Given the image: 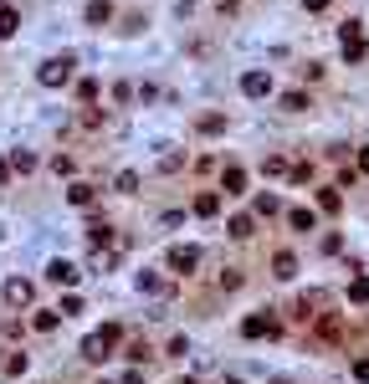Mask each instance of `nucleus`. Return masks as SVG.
I'll use <instances>...</instances> for the list:
<instances>
[{"label": "nucleus", "mask_w": 369, "mask_h": 384, "mask_svg": "<svg viewBox=\"0 0 369 384\" xmlns=\"http://www.w3.org/2000/svg\"><path fill=\"white\" fill-rule=\"evenodd\" d=\"M139 287L144 293H164V277L160 272H139Z\"/></svg>", "instance_id": "nucleus-20"}, {"label": "nucleus", "mask_w": 369, "mask_h": 384, "mask_svg": "<svg viewBox=\"0 0 369 384\" xmlns=\"http://www.w3.org/2000/svg\"><path fill=\"white\" fill-rule=\"evenodd\" d=\"M241 333H246V338H282V323H277L272 313H252V317L241 323Z\"/></svg>", "instance_id": "nucleus-5"}, {"label": "nucleus", "mask_w": 369, "mask_h": 384, "mask_svg": "<svg viewBox=\"0 0 369 384\" xmlns=\"http://www.w3.org/2000/svg\"><path fill=\"white\" fill-rule=\"evenodd\" d=\"M67 205H92V184H72V190H67Z\"/></svg>", "instance_id": "nucleus-17"}, {"label": "nucleus", "mask_w": 369, "mask_h": 384, "mask_svg": "<svg viewBox=\"0 0 369 384\" xmlns=\"http://www.w3.org/2000/svg\"><path fill=\"white\" fill-rule=\"evenodd\" d=\"M282 108L287 113H302V108H308V92H282Z\"/></svg>", "instance_id": "nucleus-19"}, {"label": "nucleus", "mask_w": 369, "mask_h": 384, "mask_svg": "<svg viewBox=\"0 0 369 384\" xmlns=\"http://www.w3.org/2000/svg\"><path fill=\"white\" fill-rule=\"evenodd\" d=\"M57 317H62V313H36V328H42V333H51V328H57Z\"/></svg>", "instance_id": "nucleus-28"}, {"label": "nucleus", "mask_w": 369, "mask_h": 384, "mask_svg": "<svg viewBox=\"0 0 369 384\" xmlns=\"http://www.w3.org/2000/svg\"><path fill=\"white\" fill-rule=\"evenodd\" d=\"M16 31H21V10L10 6V0H0V42H10Z\"/></svg>", "instance_id": "nucleus-7"}, {"label": "nucleus", "mask_w": 369, "mask_h": 384, "mask_svg": "<svg viewBox=\"0 0 369 384\" xmlns=\"http://www.w3.org/2000/svg\"><path fill=\"white\" fill-rule=\"evenodd\" d=\"M10 180V159H6V164H0V184H6Z\"/></svg>", "instance_id": "nucleus-32"}, {"label": "nucleus", "mask_w": 369, "mask_h": 384, "mask_svg": "<svg viewBox=\"0 0 369 384\" xmlns=\"http://www.w3.org/2000/svg\"><path fill=\"white\" fill-rule=\"evenodd\" d=\"M180 384H200V379H180Z\"/></svg>", "instance_id": "nucleus-34"}, {"label": "nucleus", "mask_w": 369, "mask_h": 384, "mask_svg": "<svg viewBox=\"0 0 369 384\" xmlns=\"http://www.w3.org/2000/svg\"><path fill=\"white\" fill-rule=\"evenodd\" d=\"M287 220H293V231H313V210H287Z\"/></svg>", "instance_id": "nucleus-22"}, {"label": "nucleus", "mask_w": 369, "mask_h": 384, "mask_svg": "<svg viewBox=\"0 0 369 384\" xmlns=\"http://www.w3.org/2000/svg\"><path fill=\"white\" fill-rule=\"evenodd\" d=\"M293 272H298L293 251H277V256H272V277H282V282H293Z\"/></svg>", "instance_id": "nucleus-11"}, {"label": "nucleus", "mask_w": 369, "mask_h": 384, "mask_svg": "<svg viewBox=\"0 0 369 384\" xmlns=\"http://www.w3.org/2000/svg\"><path fill=\"white\" fill-rule=\"evenodd\" d=\"M231 384H241V379H231Z\"/></svg>", "instance_id": "nucleus-35"}, {"label": "nucleus", "mask_w": 369, "mask_h": 384, "mask_svg": "<svg viewBox=\"0 0 369 384\" xmlns=\"http://www.w3.org/2000/svg\"><path fill=\"white\" fill-rule=\"evenodd\" d=\"M221 128H226V118H221V113H205L200 118V134H221Z\"/></svg>", "instance_id": "nucleus-24"}, {"label": "nucleus", "mask_w": 369, "mask_h": 384, "mask_svg": "<svg viewBox=\"0 0 369 384\" xmlns=\"http://www.w3.org/2000/svg\"><path fill=\"white\" fill-rule=\"evenodd\" d=\"M359 169H364V175H369V149H364V154H359Z\"/></svg>", "instance_id": "nucleus-33"}, {"label": "nucleus", "mask_w": 369, "mask_h": 384, "mask_svg": "<svg viewBox=\"0 0 369 384\" xmlns=\"http://www.w3.org/2000/svg\"><path fill=\"white\" fill-rule=\"evenodd\" d=\"M46 277H51V282H62V287H72V282H77V277H83V272H77V267H72L67 256H57V261H51V267H46Z\"/></svg>", "instance_id": "nucleus-9"}, {"label": "nucleus", "mask_w": 369, "mask_h": 384, "mask_svg": "<svg viewBox=\"0 0 369 384\" xmlns=\"http://www.w3.org/2000/svg\"><path fill=\"white\" fill-rule=\"evenodd\" d=\"M354 379H359V384H369V359H354Z\"/></svg>", "instance_id": "nucleus-29"}, {"label": "nucleus", "mask_w": 369, "mask_h": 384, "mask_svg": "<svg viewBox=\"0 0 369 384\" xmlns=\"http://www.w3.org/2000/svg\"><path fill=\"white\" fill-rule=\"evenodd\" d=\"M221 190H226V195H246V169H241V164H231L226 175H221Z\"/></svg>", "instance_id": "nucleus-10"}, {"label": "nucleus", "mask_w": 369, "mask_h": 384, "mask_svg": "<svg viewBox=\"0 0 369 384\" xmlns=\"http://www.w3.org/2000/svg\"><path fill=\"white\" fill-rule=\"evenodd\" d=\"M10 169H16V175H31V169H36V154L16 149V154H10Z\"/></svg>", "instance_id": "nucleus-16"}, {"label": "nucleus", "mask_w": 369, "mask_h": 384, "mask_svg": "<svg viewBox=\"0 0 369 384\" xmlns=\"http://www.w3.org/2000/svg\"><path fill=\"white\" fill-rule=\"evenodd\" d=\"M195 216H221V200H216V195H195Z\"/></svg>", "instance_id": "nucleus-15"}, {"label": "nucleus", "mask_w": 369, "mask_h": 384, "mask_svg": "<svg viewBox=\"0 0 369 384\" xmlns=\"http://www.w3.org/2000/svg\"><path fill=\"white\" fill-rule=\"evenodd\" d=\"M77 98L92 103V98H98V82H92V77H83V82H77Z\"/></svg>", "instance_id": "nucleus-27"}, {"label": "nucleus", "mask_w": 369, "mask_h": 384, "mask_svg": "<svg viewBox=\"0 0 369 384\" xmlns=\"http://www.w3.org/2000/svg\"><path fill=\"white\" fill-rule=\"evenodd\" d=\"M0 374H6V379H21V374H26V354H6V359H0Z\"/></svg>", "instance_id": "nucleus-13"}, {"label": "nucleus", "mask_w": 369, "mask_h": 384, "mask_svg": "<svg viewBox=\"0 0 369 384\" xmlns=\"http://www.w3.org/2000/svg\"><path fill=\"white\" fill-rule=\"evenodd\" d=\"M118 190H123V195L139 190V175H134V169H123V175H118Z\"/></svg>", "instance_id": "nucleus-26"}, {"label": "nucleus", "mask_w": 369, "mask_h": 384, "mask_svg": "<svg viewBox=\"0 0 369 384\" xmlns=\"http://www.w3.org/2000/svg\"><path fill=\"white\" fill-rule=\"evenodd\" d=\"M226 231H231V241H246V236H252L257 226H252V216H231V226H226Z\"/></svg>", "instance_id": "nucleus-14"}, {"label": "nucleus", "mask_w": 369, "mask_h": 384, "mask_svg": "<svg viewBox=\"0 0 369 384\" xmlns=\"http://www.w3.org/2000/svg\"><path fill=\"white\" fill-rule=\"evenodd\" d=\"M349 302H359V308L369 302V277H354V287H349Z\"/></svg>", "instance_id": "nucleus-18"}, {"label": "nucleus", "mask_w": 369, "mask_h": 384, "mask_svg": "<svg viewBox=\"0 0 369 384\" xmlns=\"http://www.w3.org/2000/svg\"><path fill=\"white\" fill-rule=\"evenodd\" d=\"M277 210H282V205H277V195H257V216H277Z\"/></svg>", "instance_id": "nucleus-25"}, {"label": "nucleus", "mask_w": 369, "mask_h": 384, "mask_svg": "<svg viewBox=\"0 0 369 384\" xmlns=\"http://www.w3.org/2000/svg\"><path fill=\"white\" fill-rule=\"evenodd\" d=\"M334 6V0H302V10H313V16H318V10H328Z\"/></svg>", "instance_id": "nucleus-30"}, {"label": "nucleus", "mask_w": 369, "mask_h": 384, "mask_svg": "<svg viewBox=\"0 0 369 384\" xmlns=\"http://www.w3.org/2000/svg\"><path fill=\"white\" fill-rule=\"evenodd\" d=\"M200 267V246H169V272H195Z\"/></svg>", "instance_id": "nucleus-6"}, {"label": "nucleus", "mask_w": 369, "mask_h": 384, "mask_svg": "<svg viewBox=\"0 0 369 384\" xmlns=\"http://www.w3.org/2000/svg\"><path fill=\"white\" fill-rule=\"evenodd\" d=\"M241 92H246V98H267V92H272V77H267V72H246V77H241Z\"/></svg>", "instance_id": "nucleus-8"}, {"label": "nucleus", "mask_w": 369, "mask_h": 384, "mask_svg": "<svg viewBox=\"0 0 369 384\" xmlns=\"http://www.w3.org/2000/svg\"><path fill=\"white\" fill-rule=\"evenodd\" d=\"M318 210H328V216H338V190H318Z\"/></svg>", "instance_id": "nucleus-23"}, {"label": "nucleus", "mask_w": 369, "mask_h": 384, "mask_svg": "<svg viewBox=\"0 0 369 384\" xmlns=\"http://www.w3.org/2000/svg\"><path fill=\"white\" fill-rule=\"evenodd\" d=\"M261 169H267V175H287V169H293V164H287L282 154H267V159H261Z\"/></svg>", "instance_id": "nucleus-21"}, {"label": "nucleus", "mask_w": 369, "mask_h": 384, "mask_svg": "<svg viewBox=\"0 0 369 384\" xmlns=\"http://www.w3.org/2000/svg\"><path fill=\"white\" fill-rule=\"evenodd\" d=\"M108 16H113L108 0H87V26H108Z\"/></svg>", "instance_id": "nucleus-12"}, {"label": "nucleus", "mask_w": 369, "mask_h": 384, "mask_svg": "<svg viewBox=\"0 0 369 384\" xmlns=\"http://www.w3.org/2000/svg\"><path fill=\"white\" fill-rule=\"evenodd\" d=\"M118 338H123V328H118V323L92 328V333L83 338V359H87V364H103V359H108V354L118 349Z\"/></svg>", "instance_id": "nucleus-1"}, {"label": "nucleus", "mask_w": 369, "mask_h": 384, "mask_svg": "<svg viewBox=\"0 0 369 384\" xmlns=\"http://www.w3.org/2000/svg\"><path fill=\"white\" fill-rule=\"evenodd\" d=\"M72 72H77V57H51V62L36 67V82H42V87H67Z\"/></svg>", "instance_id": "nucleus-2"}, {"label": "nucleus", "mask_w": 369, "mask_h": 384, "mask_svg": "<svg viewBox=\"0 0 369 384\" xmlns=\"http://www.w3.org/2000/svg\"><path fill=\"white\" fill-rule=\"evenodd\" d=\"M338 42H344V62H364V51H369V42H364L359 21H344V26H338Z\"/></svg>", "instance_id": "nucleus-3"}, {"label": "nucleus", "mask_w": 369, "mask_h": 384, "mask_svg": "<svg viewBox=\"0 0 369 384\" xmlns=\"http://www.w3.org/2000/svg\"><path fill=\"white\" fill-rule=\"evenodd\" d=\"M0 297H6L10 308H31L36 287H31V277H6V287H0Z\"/></svg>", "instance_id": "nucleus-4"}, {"label": "nucleus", "mask_w": 369, "mask_h": 384, "mask_svg": "<svg viewBox=\"0 0 369 384\" xmlns=\"http://www.w3.org/2000/svg\"><path fill=\"white\" fill-rule=\"evenodd\" d=\"M118 384H144V374H139V369H128V374L118 379Z\"/></svg>", "instance_id": "nucleus-31"}]
</instances>
